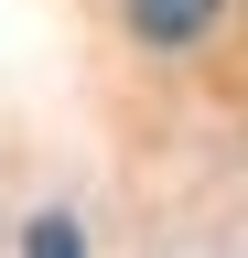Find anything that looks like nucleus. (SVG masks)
Listing matches in <instances>:
<instances>
[{
  "instance_id": "f257e3e1",
  "label": "nucleus",
  "mask_w": 248,
  "mask_h": 258,
  "mask_svg": "<svg viewBox=\"0 0 248 258\" xmlns=\"http://www.w3.org/2000/svg\"><path fill=\"white\" fill-rule=\"evenodd\" d=\"M119 22H130V43L151 54H194L216 22H227V0H119Z\"/></svg>"
},
{
  "instance_id": "f03ea898",
  "label": "nucleus",
  "mask_w": 248,
  "mask_h": 258,
  "mask_svg": "<svg viewBox=\"0 0 248 258\" xmlns=\"http://www.w3.org/2000/svg\"><path fill=\"white\" fill-rule=\"evenodd\" d=\"M22 258H86V247H76V215H33V237H22Z\"/></svg>"
}]
</instances>
